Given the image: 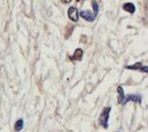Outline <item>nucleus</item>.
Wrapping results in <instances>:
<instances>
[{
    "label": "nucleus",
    "instance_id": "1",
    "mask_svg": "<svg viewBox=\"0 0 148 132\" xmlns=\"http://www.w3.org/2000/svg\"><path fill=\"white\" fill-rule=\"evenodd\" d=\"M110 112H111V107H106L101 112L100 116H99V124L108 129V118H110Z\"/></svg>",
    "mask_w": 148,
    "mask_h": 132
},
{
    "label": "nucleus",
    "instance_id": "2",
    "mask_svg": "<svg viewBox=\"0 0 148 132\" xmlns=\"http://www.w3.org/2000/svg\"><path fill=\"white\" fill-rule=\"evenodd\" d=\"M68 17L70 18V20L73 22L78 21V18H79V13L77 11V8L75 6H70L68 10Z\"/></svg>",
    "mask_w": 148,
    "mask_h": 132
},
{
    "label": "nucleus",
    "instance_id": "3",
    "mask_svg": "<svg viewBox=\"0 0 148 132\" xmlns=\"http://www.w3.org/2000/svg\"><path fill=\"white\" fill-rule=\"evenodd\" d=\"M79 16L82 17V19H85L86 21H89V22H93L95 20L96 18V15L94 13H91L89 11H84V12H80Z\"/></svg>",
    "mask_w": 148,
    "mask_h": 132
},
{
    "label": "nucleus",
    "instance_id": "4",
    "mask_svg": "<svg viewBox=\"0 0 148 132\" xmlns=\"http://www.w3.org/2000/svg\"><path fill=\"white\" fill-rule=\"evenodd\" d=\"M130 101H132V102H136V103H141V97L138 95H128L126 97H124L123 99V102L122 104H125Z\"/></svg>",
    "mask_w": 148,
    "mask_h": 132
},
{
    "label": "nucleus",
    "instance_id": "5",
    "mask_svg": "<svg viewBox=\"0 0 148 132\" xmlns=\"http://www.w3.org/2000/svg\"><path fill=\"white\" fill-rule=\"evenodd\" d=\"M126 69L130 70H140V71L144 72V73H147L148 72V68L146 66H142L141 63H137L134 66H126Z\"/></svg>",
    "mask_w": 148,
    "mask_h": 132
},
{
    "label": "nucleus",
    "instance_id": "6",
    "mask_svg": "<svg viewBox=\"0 0 148 132\" xmlns=\"http://www.w3.org/2000/svg\"><path fill=\"white\" fill-rule=\"evenodd\" d=\"M123 10H124L125 12H127V13H130V14H134L136 11V6L132 4V3L130 2H127L125 3L124 5H123Z\"/></svg>",
    "mask_w": 148,
    "mask_h": 132
},
{
    "label": "nucleus",
    "instance_id": "7",
    "mask_svg": "<svg viewBox=\"0 0 148 132\" xmlns=\"http://www.w3.org/2000/svg\"><path fill=\"white\" fill-rule=\"evenodd\" d=\"M117 92H118V103L122 104L123 99H124V90L122 88V86L117 87Z\"/></svg>",
    "mask_w": 148,
    "mask_h": 132
},
{
    "label": "nucleus",
    "instance_id": "8",
    "mask_svg": "<svg viewBox=\"0 0 148 132\" xmlns=\"http://www.w3.org/2000/svg\"><path fill=\"white\" fill-rule=\"evenodd\" d=\"M82 57V49H76L74 54L72 55L71 59H74V61H80Z\"/></svg>",
    "mask_w": 148,
    "mask_h": 132
},
{
    "label": "nucleus",
    "instance_id": "9",
    "mask_svg": "<svg viewBox=\"0 0 148 132\" xmlns=\"http://www.w3.org/2000/svg\"><path fill=\"white\" fill-rule=\"evenodd\" d=\"M23 125H24L23 120H22V119L18 120V121L15 123V126H14V127H15V131H16V132L21 131L22 128H23Z\"/></svg>",
    "mask_w": 148,
    "mask_h": 132
},
{
    "label": "nucleus",
    "instance_id": "10",
    "mask_svg": "<svg viewBox=\"0 0 148 132\" xmlns=\"http://www.w3.org/2000/svg\"><path fill=\"white\" fill-rule=\"evenodd\" d=\"M92 6H93V10H94V14H95L96 16H97V14H98V5H97V3H96L95 1H93V2H92Z\"/></svg>",
    "mask_w": 148,
    "mask_h": 132
},
{
    "label": "nucleus",
    "instance_id": "11",
    "mask_svg": "<svg viewBox=\"0 0 148 132\" xmlns=\"http://www.w3.org/2000/svg\"><path fill=\"white\" fill-rule=\"evenodd\" d=\"M62 3H65V4H68V3H70L72 1V0H61Z\"/></svg>",
    "mask_w": 148,
    "mask_h": 132
}]
</instances>
